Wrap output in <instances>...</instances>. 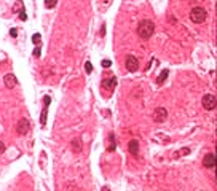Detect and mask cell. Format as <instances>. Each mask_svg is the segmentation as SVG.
<instances>
[{
  "mask_svg": "<svg viewBox=\"0 0 217 191\" xmlns=\"http://www.w3.org/2000/svg\"><path fill=\"white\" fill-rule=\"evenodd\" d=\"M153 32H155V24H153V21L142 19L141 22H139V26H137V35L142 38V40H148V38L153 35Z\"/></svg>",
  "mask_w": 217,
  "mask_h": 191,
  "instance_id": "1",
  "label": "cell"
},
{
  "mask_svg": "<svg viewBox=\"0 0 217 191\" xmlns=\"http://www.w3.org/2000/svg\"><path fill=\"white\" fill-rule=\"evenodd\" d=\"M128 150H129V153H131L133 156H137V153H139V142L137 140H131V142L128 143Z\"/></svg>",
  "mask_w": 217,
  "mask_h": 191,
  "instance_id": "10",
  "label": "cell"
},
{
  "mask_svg": "<svg viewBox=\"0 0 217 191\" xmlns=\"http://www.w3.org/2000/svg\"><path fill=\"white\" fill-rule=\"evenodd\" d=\"M32 41H34L35 45H38L41 41V37H40V34H34L32 35Z\"/></svg>",
  "mask_w": 217,
  "mask_h": 191,
  "instance_id": "19",
  "label": "cell"
},
{
  "mask_svg": "<svg viewBox=\"0 0 217 191\" xmlns=\"http://www.w3.org/2000/svg\"><path fill=\"white\" fill-rule=\"evenodd\" d=\"M10 37H13V38L18 37V30L16 29H10Z\"/></svg>",
  "mask_w": 217,
  "mask_h": 191,
  "instance_id": "24",
  "label": "cell"
},
{
  "mask_svg": "<svg viewBox=\"0 0 217 191\" xmlns=\"http://www.w3.org/2000/svg\"><path fill=\"white\" fill-rule=\"evenodd\" d=\"M101 35H105V24H102V27H101Z\"/></svg>",
  "mask_w": 217,
  "mask_h": 191,
  "instance_id": "26",
  "label": "cell"
},
{
  "mask_svg": "<svg viewBox=\"0 0 217 191\" xmlns=\"http://www.w3.org/2000/svg\"><path fill=\"white\" fill-rule=\"evenodd\" d=\"M56 3H58V0H45V7L48 8V10H51L53 7H56Z\"/></svg>",
  "mask_w": 217,
  "mask_h": 191,
  "instance_id": "16",
  "label": "cell"
},
{
  "mask_svg": "<svg viewBox=\"0 0 217 191\" xmlns=\"http://www.w3.org/2000/svg\"><path fill=\"white\" fill-rule=\"evenodd\" d=\"M70 145H72L73 153H80V151H82V140H80V139H72Z\"/></svg>",
  "mask_w": 217,
  "mask_h": 191,
  "instance_id": "12",
  "label": "cell"
},
{
  "mask_svg": "<svg viewBox=\"0 0 217 191\" xmlns=\"http://www.w3.org/2000/svg\"><path fill=\"white\" fill-rule=\"evenodd\" d=\"M85 72H86V73H91V72H93V65H91L90 61L85 62Z\"/></svg>",
  "mask_w": 217,
  "mask_h": 191,
  "instance_id": "18",
  "label": "cell"
},
{
  "mask_svg": "<svg viewBox=\"0 0 217 191\" xmlns=\"http://www.w3.org/2000/svg\"><path fill=\"white\" fill-rule=\"evenodd\" d=\"M104 85H102V88H105L107 91H114L115 89V86H117V77H112V78H109V80H104Z\"/></svg>",
  "mask_w": 217,
  "mask_h": 191,
  "instance_id": "9",
  "label": "cell"
},
{
  "mask_svg": "<svg viewBox=\"0 0 217 191\" xmlns=\"http://www.w3.org/2000/svg\"><path fill=\"white\" fill-rule=\"evenodd\" d=\"M117 148V142H115V134L110 132L109 134V147H107V151H115Z\"/></svg>",
  "mask_w": 217,
  "mask_h": 191,
  "instance_id": "11",
  "label": "cell"
},
{
  "mask_svg": "<svg viewBox=\"0 0 217 191\" xmlns=\"http://www.w3.org/2000/svg\"><path fill=\"white\" fill-rule=\"evenodd\" d=\"M124 65H126V70H129V72L139 70V61L134 58V56H128V58H126V62H124Z\"/></svg>",
  "mask_w": 217,
  "mask_h": 191,
  "instance_id": "6",
  "label": "cell"
},
{
  "mask_svg": "<svg viewBox=\"0 0 217 191\" xmlns=\"http://www.w3.org/2000/svg\"><path fill=\"white\" fill-rule=\"evenodd\" d=\"M21 10H24V7H22V2H21V0H18V2H16V7H13V11L16 13V11H21Z\"/></svg>",
  "mask_w": 217,
  "mask_h": 191,
  "instance_id": "17",
  "label": "cell"
},
{
  "mask_svg": "<svg viewBox=\"0 0 217 191\" xmlns=\"http://www.w3.org/2000/svg\"><path fill=\"white\" fill-rule=\"evenodd\" d=\"M3 151H5V143H3V142H0V154L3 153Z\"/></svg>",
  "mask_w": 217,
  "mask_h": 191,
  "instance_id": "25",
  "label": "cell"
},
{
  "mask_svg": "<svg viewBox=\"0 0 217 191\" xmlns=\"http://www.w3.org/2000/svg\"><path fill=\"white\" fill-rule=\"evenodd\" d=\"M43 104H45V105L48 107L50 104H51V97H50V96H45V97H43Z\"/></svg>",
  "mask_w": 217,
  "mask_h": 191,
  "instance_id": "22",
  "label": "cell"
},
{
  "mask_svg": "<svg viewBox=\"0 0 217 191\" xmlns=\"http://www.w3.org/2000/svg\"><path fill=\"white\" fill-rule=\"evenodd\" d=\"M203 166L207 167V169L216 167V154H214V153H207L206 156L203 158Z\"/></svg>",
  "mask_w": 217,
  "mask_h": 191,
  "instance_id": "8",
  "label": "cell"
},
{
  "mask_svg": "<svg viewBox=\"0 0 217 191\" xmlns=\"http://www.w3.org/2000/svg\"><path fill=\"white\" fill-rule=\"evenodd\" d=\"M166 118H168V110H166L165 107L155 108V112H153V119H155L156 123H163V121H166Z\"/></svg>",
  "mask_w": 217,
  "mask_h": 191,
  "instance_id": "5",
  "label": "cell"
},
{
  "mask_svg": "<svg viewBox=\"0 0 217 191\" xmlns=\"http://www.w3.org/2000/svg\"><path fill=\"white\" fill-rule=\"evenodd\" d=\"M40 53H41V49H40V46L37 45V46H35V49H34V56H35V58H38V56H40Z\"/></svg>",
  "mask_w": 217,
  "mask_h": 191,
  "instance_id": "23",
  "label": "cell"
},
{
  "mask_svg": "<svg viewBox=\"0 0 217 191\" xmlns=\"http://www.w3.org/2000/svg\"><path fill=\"white\" fill-rule=\"evenodd\" d=\"M19 19H21V21H26V19H27V14H26L24 10H21V11H19Z\"/></svg>",
  "mask_w": 217,
  "mask_h": 191,
  "instance_id": "21",
  "label": "cell"
},
{
  "mask_svg": "<svg viewBox=\"0 0 217 191\" xmlns=\"http://www.w3.org/2000/svg\"><path fill=\"white\" fill-rule=\"evenodd\" d=\"M168 75H169V70H163L161 73L158 75V78H156V85H163L165 80L168 78Z\"/></svg>",
  "mask_w": 217,
  "mask_h": 191,
  "instance_id": "14",
  "label": "cell"
},
{
  "mask_svg": "<svg viewBox=\"0 0 217 191\" xmlns=\"http://www.w3.org/2000/svg\"><path fill=\"white\" fill-rule=\"evenodd\" d=\"M46 116H48V107L45 105V108L41 110V115H40V126L41 127L46 124Z\"/></svg>",
  "mask_w": 217,
  "mask_h": 191,
  "instance_id": "13",
  "label": "cell"
},
{
  "mask_svg": "<svg viewBox=\"0 0 217 191\" xmlns=\"http://www.w3.org/2000/svg\"><path fill=\"white\" fill-rule=\"evenodd\" d=\"M188 153H190V148H182V150H179V151H176V153H174V158L185 156V154H188Z\"/></svg>",
  "mask_w": 217,
  "mask_h": 191,
  "instance_id": "15",
  "label": "cell"
},
{
  "mask_svg": "<svg viewBox=\"0 0 217 191\" xmlns=\"http://www.w3.org/2000/svg\"><path fill=\"white\" fill-rule=\"evenodd\" d=\"M3 83H5V86H7L8 89H13L14 86L18 85V78L13 75V73H7V75L3 77Z\"/></svg>",
  "mask_w": 217,
  "mask_h": 191,
  "instance_id": "7",
  "label": "cell"
},
{
  "mask_svg": "<svg viewBox=\"0 0 217 191\" xmlns=\"http://www.w3.org/2000/svg\"><path fill=\"white\" fill-rule=\"evenodd\" d=\"M101 65H102L104 68H109V67L112 65V61H109V59H104V61L101 62Z\"/></svg>",
  "mask_w": 217,
  "mask_h": 191,
  "instance_id": "20",
  "label": "cell"
},
{
  "mask_svg": "<svg viewBox=\"0 0 217 191\" xmlns=\"http://www.w3.org/2000/svg\"><path fill=\"white\" fill-rule=\"evenodd\" d=\"M206 18H207V13H206V10H204V8H201V7H195L192 11H190V19H192L195 24L204 22V21H206Z\"/></svg>",
  "mask_w": 217,
  "mask_h": 191,
  "instance_id": "2",
  "label": "cell"
},
{
  "mask_svg": "<svg viewBox=\"0 0 217 191\" xmlns=\"http://www.w3.org/2000/svg\"><path fill=\"white\" fill-rule=\"evenodd\" d=\"M201 104H203V108L206 110H214L217 107V99H216V96L214 94H206L203 96V99H201Z\"/></svg>",
  "mask_w": 217,
  "mask_h": 191,
  "instance_id": "3",
  "label": "cell"
},
{
  "mask_svg": "<svg viewBox=\"0 0 217 191\" xmlns=\"http://www.w3.org/2000/svg\"><path fill=\"white\" fill-rule=\"evenodd\" d=\"M31 131V123L27 118H21L16 124V134L18 135H26Z\"/></svg>",
  "mask_w": 217,
  "mask_h": 191,
  "instance_id": "4",
  "label": "cell"
}]
</instances>
